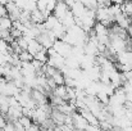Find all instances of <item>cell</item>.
Masks as SVG:
<instances>
[{"instance_id":"25","label":"cell","mask_w":132,"mask_h":131,"mask_svg":"<svg viewBox=\"0 0 132 131\" xmlns=\"http://www.w3.org/2000/svg\"><path fill=\"white\" fill-rule=\"evenodd\" d=\"M3 129H4V131H14V124L10 121H6V124Z\"/></svg>"},{"instance_id":"30","label":"cell","mask_w":132,"mask_h":131,"mask_svg":"<svg viewBox=\"0 0 132 131\" xmlns=\"http://www.w3.org/2000/svg\"><path fill=\"white\" fill-rule=\"evenodd\" d=\"M112 4H118V5H122L125 3V0H110Z\"/></svg>"},{"instance_id":"11","label":"cell","mask_w":132,"mask_h":131,"mask_svg":"<svg viewBox=\"0 0 132 131\" xmlns=\"http://www.w3.org/2000/svg\"><path fill=\"white\" fill-rule=\"evenodd\" d=\"M44 49V46L41 45V44L39 43L36 39H34V40H31L30 43H28V48H27V51L30 53V54H32V55H35V54H37L40 50H43Z\"/></svg>"},{"instance_id":"8","label":"cell","mask_w":132,"mask_h":131,"mask_svg":"<svg viewBox=\"0 0 132 131\" xmlns=\"http://www.w3.org/2000/svg\"><path fill=\"white\" fill-rule=\"evenodd\" d=\"M86 9H87V8H86L82 3H80V1L77 0L76 4L71 8V12L73 13V16H75L76 18H81V17L84 16V13L86 12Z\"/></svg>"},{"instance_id":"12","label":"cell","mask_w":132,"mask_h":131,"mask_svg":"<svg viewBox=\"0 0 132 131\" xmlns=\"http://www.w3.org/2000/svg\"><path fill=\"white\" fill-rule=\"evenodd\" d=\"M31 21H32L35 25H41V23H44L45 21H46V18H45L44 13H43L41 10L36 9V10H34V12L31 13Z\"/></svg>"},{"instance_id":"29","label":"cell","mask_w":132,"mask_h":131,"mask_svg":"<svg viewBox=\"0 0 132 131\" xmlns=\"http://www.w3.org/2000/svg\"><path fill=\"white\" fill-rule=\"evenodd\" d=\"M76 1H77V0H64L65 5H67V6H68L69 9H71V8H72V6H73V5L76 4Z\"/></svg>"},{"instance_id":"23","label":"cell","mask_w":132,"mask_h":131,"mask_svg":"<svg viewBox=\"0 0 132 131\" xmlns=\"http://www.w3.org/2000/svg\"><path fill=\"white\" fill-rule=\"evenodd\" d=\"M56 4H58V0H49L47 6H46V10H47L49 13H53L54 9H55V6H56Z\"/></svg>"},{"instance_id":"6","label":"cell","mask_w":132,"mask_h":131,"mask_svg":"<svg viewBox=\"0 0 132 131\" xmlns=\"http://www.w3.org/2000/svg\"><path fill=\"white\" fill-rule=\"evenodd\" d=\"M116 23L119 26V27H122V28H125V30H128V27L132 25L131 22V18L128 17V16H126V14H119V16H117L116 17Z\"/></svg>"},{"instance_id":"2","label":"cell","mask_w":132,"mask_h":131,"mask_svg":"<svg viewBox=\"0 0 132 131\" xmlns=\"http://www.w3.org/2000/svg\"><path fill=\"white\" fill-rule=\"evenodd\" d=\"M72 118H73V129L75 130H86L88 127V122L80 112H73Z\"/></svg>"},{"instance_id":"9","label":"cell","mask_w":132,"mask_h":131,"mask_svg":"<svg viewBox=\"0 0 132 131\" xmlns=\"http://www.w3.org/2000/svg\"><path fill=\"white\" fill-rule=\"evenodd\" d=\"M60 23H62V22H60L54 14H50V16L46 18V21L44 22L45 27H46L47 30H50V31H53V30H54L55 27H58Z\"/></svg>"},{"instance_id":"20","label":"cell","mask_w":132,"mask_h":131,"mask_svg":"<svg viewBox=\"0 0 132 131\" xmlns=\"http://www.w3.org/2000/svg\"><path fill=\"white\" fill-rule=\"evenodd\" d=\"M18 121H19V122H21V124L24 126V129H28V127H30V126L34 124L32 118H31V117H27V116H22V117H21Z\"/></svg>"},{"instance_id":"17","label":"cell","mask_w":132,"mask_h":131,"mask_svg":"<svg viewBox=\"0 0 132 131\" xmlns=\"http://www.w3.org/2000/svg\"><path fill=\"white\" fill-rule=\"evenodd\" d=\"M96 98L99 99V102L103 104V105H108L109 104V95L106 94V93H104V91H100L97 95H96Z\"/></svg>"},{"instance_id":"24","label":"cell","mask_w":132,"mask_h":131,"mask_svg":"<svg viewBox=\"0 0 132 131\" xmlns=\"http://www.w3.org/2000/svg\"><path fill=\"white\" fill-rule=\"evenodd\" d=\"M13 124H14V131H26L24 126H23L19 121H14Z\"/></svg>"},{"instance_id":"31","label":"cell","mask_w":132,"mask_h":131,"mask_svg":"<svg viewBox=\"0 0 132 131\" xmlns=\"http://www.w3.org/2000/svg\"><path fill=\"white\" fill-rule=\"evenodd\" d=\"M10 0H0V5H6Z\"/></svg>"},{"instance_id":"3","label":"cell","mask_w":132,"mask_h":131,"mask_svg":"<svg viewBox=\"0 0 132 131\" xmlns=\"http://www.w3.org/2000/svg\"><path fill=\"white\" fill-rule=\"evenodd\" d=\"M71 9L65 5V3H64V0H58V4H56V6H55V9H54V16L62 22L63 19H64V17L68 14V12H69Z\"/></svg>"},{"instance_id":"32","label":"cell","mask_w":132,"mask_h":131,"mask_svg":"<svg viewBox=\"0 0 132 131\" xmlns=\"http://www.w3.org/2000/svg\"><path fill=\"white\" fill-rule=\"evenodd\" d=\"M0 131H4V129H3V127H0Z\"/></svg>"},{"instance_id":"5","label":"cell","mask_w":132,"mask_h":131,"mask_svg":"<svg viewBox=\"0 0 132 131\" xmlns=\"http://www.w3.org/2000/svg\"><path fill=\"white\" fill-rule=\"evenodd\" d=\"M31 96H32V99L35 100V103L37 104V107H39V105H44V104H46V102H47L46 94L43 93V91H40V90H37V89H34V90H32Z\"/></svg>"},{"instance_id":"13","label":"cell","mask_w":132,"mask_h":131,"mask_svg":"<svg viewBox=\"0 0 132 131\" xmlns=\"http://www.w3.org/2000/svg\"><path fill=\"white\" fill-rule=\"evenodd\" d=\"M9 98L10 96H6V95H0V112L1 114H6L9 108H10V103H9Z\"/></svg>"},{"instance_id":"26","label":"cell","mask_w":132,"mask_h":131,"mask_svg":"<svg viewBox=\"0 0 132 131\" xmlns=\"http://www.w3.org/2000/svg\"><path fill=\"white\" fill-rule=\"evenodd\" d=\"M40 125H37V124H32L28 129H26V131H40Z\"/></svg>"},{"instance_id":"7","label":"cell","mask_w":132,"mask_h":131,"mask_svg":"<svg viewBox=\"0 0 132 131\" xmlns=\"http://www.w3.org/2000/svg\"><path fill=\"white\" fill-rule=\"evenodd\" d=\"M92 31L95 32V35L97 37H101V36H109V30L105 25H103L101 22H96Z\"/></svg>"},{"instance_id":"19","label":"cell","mask_w":132,"mask_h":131,"mask_svg":"<svg viewBox=\"0 0 132 131\" xmlns=\"http://www.w3.org/2000/svg\"><path fill=\"white\" fill-rule=\"evenodd\" d=\"M19 59H21L22 62H32V60H34V55L30 54L27 50H23V51L19 54Z\"/></svg>"},{"instance_id":"27","label":"cell","mask_w":132,"mask_h":131,"mask_svg":"<svg viewBox=\"0 0 132 131\" xmlns=\"http://www.w3.org/2000/svg\"><path fill=\"white\" fill-rule=\"evenodd\" d=\"M6 14H8V10H6L5 5H0V18L1 17H5Z\"/></svg>"},{"instance_id":"33","label":"cell","mask_w":132,"mask_h":131,"mask_svg":"<svg viewBox=\"0 0 132 131\" xmlns=\"http://www.w3.org/2000/svg\"><path fill=\"white\" fill-rule=\"evenodd\" d=\"M40 131H45V130H40Z\"/></svg>"},{"instance_id":"1","label":"cell","mask_w":132,"mask_h":131,"mask_svg":"<svg viewBox=\"0 0 132 131\" xmlns=\"http://www.w3.org/2000/svg\"><path fill=\"white\" fill-rule=\"evenodd\" d=\"M53 49H54L58 54H60L62 57H64V58L67 59L68 57L72 55L73 46L69 45L68 43H65V41H63V40H56V41L54 43V45H53Z\"/></svg>"},{"instance_id":"21","label":"cell","mask_w":132,"mask_h":131,"mask_svg":"<svg viewBox=\"0 0 132 131\" xmlns=\"http://www.w3.org/2000/svg\"><path fill=\"white\" fill-rule=\"evenodd\" d=\"M10 57H12V54H5V53L0 51V66H4V64L9 63Z\"/></svg>"},{"instance_id":"10","label":"cell","mask_w":132,"mask_h":131,"mask_svg":"<svg viewBox=\"0 0 132 131\" xmlns=\"http://www.w3.org/2000/svg\"><path fill=\"white\" fill-rule=\"evenodd\" d=\"M51 94H53V95H55V96L62 98V99H63V100H65V102H68V100H69V99H68V95H67V86H65V85H58V86L53 90V93H51Z\"/></svg>"},{"instance_id":"15","label":"cell","mask_w":132,"mask_h":131,"mask_svg":"<svg viewBox=\"0 0 132 131\" xmlns=\"http://www.w3.org/2000/svg\"><path fill=\"white\" fill-rule=\"evenodd\" d=\"M34 59H36V60H39V62H41V63H44L46 64L47 63V60H49V54H47V49H43V50H40L37 54H35L34 55Z\"/></svg>"},{"instance_id":"4","label":"cell","mask_w":132,"mask_h":131,"mask_svg":"<svg viewBox=\"0 0 132 131\" xmlns=\"http://www.w3.org/2000/svg\"><path fill=\"white\" fill-rule=\"evenodd\" d=\"M50 118L53 120V122L55 124V126H62L64 125L65 122V118H67V114L62 113L60 111H58L56 108H54L50 113Z\"/></svg>"},{"instance_id":"14","label":"cell","mask_w":132,"mask_h":131,"mask_svg":"<svg viewBox=\"0 0 132 131\" xmlns=\"http://www.w3.org/2000/svg\"><path fill=\"white\" fill-rule=\"evenodd\" d=\"M0 28L1 30H6V31H10L13 28V21L10 19L9 16H5V17L0 18Z\"/></svg>"},{"instance_id":"28","label":"cell","mask_w":132,"mask_h":131,"mask_svg":"<svg viewBox=\"0 0 132 131\" xmlns=\"http://www.w3.org/2000/svg\"><path fill=\"white\" fill-rule=\"evenodd\" d=\"M86 131H103V129L100 126H92V125H88V127L86 129Z\"/></svg>"},{"instance_id":"18","label":"cell","mask_w":132,"mask_h":131,"mask_svg":"<svg viewBox=\"0 0 132 131\" xmlns=\"http://www.w3.org/2000/svg\"><path fill=\"white\" fill-rule=\"evenodd\" d=\"M78 1H80V3H82L86 8H88V9H92V10H96V8L99 6L96 0H78Z\"/></svg>"},{"instance_id":"16","label":"cell","mask_w":132,"mask_h":131,"mask_svg":"<svg viewBox=\"0 0 132 131\" xmlns=\"http://www.w3.org/2000/svg\"><path fill=\"white\" fill-rule=\"evenodd\" d=\"M121 8H122V13L123 14H126L128 17L132 16V1H125L121 5Z\"/></svg>"},{"instance_id":"22","label":"cell","mask_w":132,"mask_h":131,"mask_svg":"<svg viewBox=\"0 0 132 131\" xmlns=\"http://www.w3.org/2000/svg\"><path fill=\"white\" fill-rule=\"evenodd\" d=\"M17 41V44L19 45V48L22 49V50H27V48H28V43L26 41V39L22 36V37H19V39H17L15 40Z\"/></svg>"}]
</instances>
